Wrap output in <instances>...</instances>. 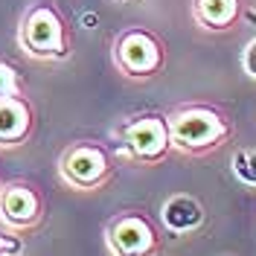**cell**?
<instances>
[{"label": "cell", "mask_w": 256, "mask_h": 256, "mask_svg": "<svg viewBox=\"0 0 256 256\" xmlns=\"http://www.w3.org/2000/svg\"><path fill=\"white\" fill-rule=\"evenodd\" d=\"M18 47L32 62H67L73 52V32H70L67 15L52 0L30 3L18 20Z\"/></svg>", "instance_id": "obj_1"}, {"label": "cell", "mask_w": 256, "mask_h": 256, "mask_svg": "<svg viewBox=\"0 0 256 256\" xmlns=\"http://www.w3.org/2000/svg\"><path fill=\"white\" fill-rule=\"evenodd\" d=\"M169 131H172V148L190 158H201L224 143H230L233 137V120L216 108V105H204V102H186L178 105L169 114Z\"/></svg>", "instance_id": "obj_2"}, {"label": "cell", "mask_w": 256, "mask_h": 256, "mask_svg": "<svg viewBox=\"0 0 256 256\" xmlns=\"http://www.w3.org/2000/svg\"><path fill=\"white\" fill-rule=\"evenodd\" d=\"M122 158L137 166H158L169 158L172 148V131H169V114L148 111L126 120L114 131Z\"/></svg>", "instance_id": "obj_3"}, {"label": "cell", "mask_w": 256, "mask_h": 256, "mask_svg": "<svg viewBox=\"0 0 256 256\" xmlns=\"http://www.w3.org/2000/svg\"><path fill=\"white\" fill-rule=\"evenodd\" d=\"M116 172V160L111 148L96 140H76L58 158V178L64 186L76 192H96L111 184Z\"/></svg>", "instance_id": "obj_4"}, {"label": "cell", "mask_w": 256, "mask_h": 256, "mask_svg": "<svg viewBox=\"0 0 256 256\" xmlns=\"http://www.w3.org/2000/svg\"><path fill=\"white\" fill-rule=\"evenodd\" d=\"M111 62L126 79L146 82L160 76L166 64V47L158 32L146 30V26H128L114 38Z\"/></svg>", "instance_id": "obj_5"}, {"label": "cell", "mask_w": 256, "mask_h": 256, "mask_svg": "<svg viewBox=\"0 0 256 256\" xmlns=\"http://www.w3.org/2000/svg\"><path fill=\"white\" fill-rule=\"evenodd\" d=\"M105 248L111 256H158L163 236L152 216L126 210L105 224Z\"/></svg>", "instance_id": "obj_6"}, {"label": "cell", "mask_w": 256, "mask_h": 256, "mask_svg": "<svg viewBox=\"0 0 256 256\" xmlns=\"http://www.w3.org/2000/svg\"><path fill=\"white\" fill-rule=\"evenodd\" d=\"M44 222V195L30 180L0 184V224L18 236L32 233Z\"/></svg>", "instance_id": "obj_7"}, {"label": "cell", "mask_w": 256, "mask_h": 256, "mask_svg": "<svg viewBox=\"0 0 256 256\" xmlns=\"http://www.w3.org/2000/svg\"><path fill=\"white\" fill-rule=\"evenodd\" d=\"M35 134V108L20 96H0V148H20Z\"/></svg>", "instance_id": "obj_8"}, {"label": "cell", "mask_w": 256, "mask_h": 256, "mask_svg": "<svg viewBox=\"0 0 256 256\" xmlns=\"http://www.w3.org/2000/svg\"><path fill=\"white\" fill-rule=\"evenodd\" d=\"M244 0H192V20L204 32H230L239 26Z\"/></svg>", "instance_id": "obj_9"}, {"label": "cell", "mask_w": 256, "mask_h": 256, "mask_svg": "<svg viewBox=\"0 0 256 256\" xmlns=\"http://www.w3.org/2000/svg\"><path fill=\"white\" fill-rule=\"evenodd\" d=\"M160 222L172 233H190L204 222V207L192 195H172L160 210Z\"/></svg>", "instance_id": "obj_10"}, {"label": "cell", "mask_w": 256, "mask_h": 256, "mask_svg": "<svg viewBox=\"0 0 256 256\" xmlns=\"http://www.w3.org/2000/svg\"><path fill=\"white\" fill-rule=\"evenodd\" d=\"M20 94H26L20 67L0 56V96H20Z\"/></svg>", "instance_id": "obj_11"}, {"label": "cell", "mask_w": 256, "mask_h": 256, "mask_svg": "<svg viewBox=\"0 0 256 256\" xmlns=\"http://www.w3.org/2000/svg\"><path fill=\"white\" fill-rule=\"evenodd\" d=\"M233 172L239 175V180L256 186V152L254 148H239L233 158Z\"/></svg>", "instance_id": "obj_12"}, {"label": "cell", "mask_w": 256, "mask_h": 256, "mask_svg": "<svg viewBox=\"0 0 256 256\" xmlns=\"http://www.w3.org/2000/svg\"><path fill=\"white\" fill-rule=\"evenodd\" d=\"M20 254H24L20 236L3 227V230H0V256H20Z\"/></svg>", "instance_id": "obj_13"}, {"label": "cell", "mask_w": 256, "mask_h": 256, "mask_svg": "<svg viewBox=\"0 0 256 256\" xmlns=\"http://www.w3.org/2000/svg\"><path fill=\"white\" fill-rule=\"evenodd\" d=\"M242 67H244V73L256 82V35L248 41V47L242 52Z\"/></svg>", "instance_id": "obj_14"}, {"label": "cell", "mask_w": 256, "mask_h": 256, "mask_svg": "<svg viewBox=\"0 0 256 256\" xmlns=\"http://www.w3.org/2000/svg\"><path fill=\"white\" fill-rule=\"evenodd\" d=\"M114 3H126V0H114Z\"/></svg>", "instance_id": "obj_15"}, {"label": "cell", "mask_w": 256, "mask_h": 256, "mask_svg": "<svg viewBox=\"0 0 256 256\" xmlns=\"http://www.w3.org/2000/svg\"><path fill=\"white\" fill-rule=\"evenodd\" d=\"M0 184H3V180H0Z\"/></svg>", "instance_id": "obj_16"}]
</instances>
